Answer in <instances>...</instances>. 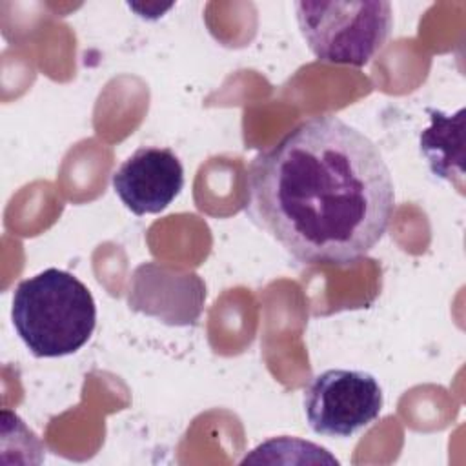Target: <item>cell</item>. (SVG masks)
<instances>
[{
    "label": "cell",
    "mask_w": 466,
    "mask_h": 466,
    "mask_svg": "<svg viewBox=\"0 0 466 466\" xmlns=\"http://www.w3.org/2000/svg\"><path fill=\"white\" fill-rule=\"evenodd\" d=\"M248 193L258 226L309 266L362 258L395 211V186L379 146L333 115L299 124L258 153Z\"/></svg>",
    "instance_id": "cell-1"
},
{
    "label": "cell",
    "mask_w": 466,
    "mask_h": 466,
    "mask_svg": "<svg viewBox=\"0 0 466 466\" xmlns=\"http://www.w3.org/2000/svg\"><path fill=\"white\" fill-rule=\"evenodd\" d=\"M13 326L25 348L40 359L78 351L96 326L91 291L75 275L47 268L22 280L11 304Z\"/></svg>",
    "instance_id": "cell-2"
},
{
    "label": "cell",
    "mask_w": 466,
    "mask_h": 466,
    "mask_svg": "<svg viewBox=\"0 0 466 466\" xmlns=\"http://www.w3.org/2000/svg\"><path fill=\"white\" fill-rule=\"evenodd\" d=\"M309 51L326 64L366 66L386 44L393 13L386 0H302L295 4Z\"/></svg>",
    "instance_id": "cell-3"
},
{
    "label": "cell",
    "mask_w": 466,
    "mask_h": 466,
    "mask_svg": "<svg viewBox=\"0 0 466 466\" xmlns=\"http://www.w3.org/2000/svg\"><path fill=\"white\" fill-rule=\"evenodd\" d=\"M379 380L360 370H326L304 391L309 428L326 437H351L371 424L382 410Z\"/></svg>",
    "instance_id": "cell-4"
},
{
    "label": "cell",
    "mask_w": 466,
    "mask_h": 466,
    "mask_svg": "<svg viewBox=\"0 0 466 466\" xmlns=\"http://www.w3.org/2000/svg\"><path fill=\"white\" fill-rule=\"evenodd\" d=\"M113 189L135 215L164 211L184 187V167L169 147H138L111 177Z\"/></svg>",
    "instance_id": "cell-5"
},
{
    "label": "cell",
    "mask_w": 466,
    "mask_h": 466,
    "mask_svg": "<svg viewBox=\"0 0 466 466\" xmlns=\"http://www.w3.org/2000/svg\"><path fill=\"white\" fill-rule=\"evenodd\" d=\"M431 124L420 133L419 146L431 173L455 184L462 191L464 178V109L446 115L426 109Z\"/></svg>",
    "instance_id": "cell-6"
}]
</instances>
